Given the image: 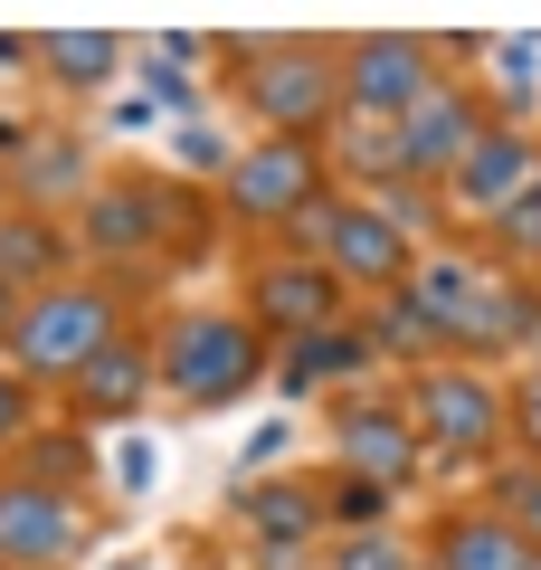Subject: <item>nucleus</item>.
<instances>
[{
	"mask_svg": "<svg viewBox=\"0 0 541 570\" xmlns=\"http://www.w3.org/2000/svg\"><path fill=\"white\" fill-rule=\"evenodd\" d=\"M161 381L180 390V400H238L247 381H257V333L228 324V314H200V324H180L171 343H161Z\"/></svg>",
	"mask_w": 541,
	"mask_h": 570,
	"instance_id": "nucleus-1",
	"label": "nucleus"
},
{
	"mask_svg": "<svg viewBox=\"0 0 541 570\" xmlns=\"http://www.w3.org/2000/svg\"><path fill=\"white\" fill-rule=\"evenodd\" d=\"M10 343H20L29 371H67V381H77V371L115 343V305H105V295H77V285H58V295L29 305V324L10 333Z\"/></svg>",
	"mask_w": 541,
	"mask_h": 570,
	"instance_id": "nucleus-2",
	"label": "nucleus"
},
{
	"mask_svg": "<svg viewBox=\"0 0 541 570\" xmlns=\"http://www.w3.org/2000/svg\"><path fill=\"white\" fill-rule=\"evenodd\" d=\"M333 96H342V77L314 58V48H257V58H247V105H257L266 124H285V134L314 124Z\"/></svg>",
	"mask_w": 541,
	"mask_h": 570,
	"instance_id": "nucleus-3",
	"label": "nucleus"
},
{
	"mask_svg": "<svg viewBox=\"0 0 541 570\" xmlns=\"http://www.w3.org/2000/svg\"><path fill=\"white\" fill-rule=\"evenodd\" d=\"M342 96L361 105V115H419L427 96V48L419 39H361L352 58H342Z\"/></svg>",
	"mask_w": 541,
	"mask_h": 570,
	"instance_id": "nucleus-4",
	"label": "nucleus"
},
{
	"mask_svg": "<svg viewBox=\"0 0 541 570\" xmlns=\"http://www.w3.org/2000/svg\"><path fill=\"white\" fill-rule=\"evenodd\" d=\"M484 142V124H475V105L465 96H446V86H427L419 96V115L400 124V163L409 171H456L465 153Z\"/></svg>",
	"mask_w": 541,
	"mask_h": 570,
	"instance_id": "nucleus-5",
	"label": "nucleus"
},
{
	"mask_svg": "<svg viewBox=\"0 0 541 570\" xmlns=\"http://www.w3.org/2000/svg\"><path fill=\"white\" fill-rule=\"evenodd\" d=\"M0 551L10 561H67L77 551V513L48 485H0Z\"/></svg>",
	"mask_w": 541,
	"mask_h": 570,
	"instance_id": "nucleus-6",
	"label": "nucleus"
},
{
	"mask_svg": "<svg viewBox=\"0 0 541 570\" xmlns=\"http://www.w3.org/2000/svg\"><path fill=\"white\" fill-rule=\"evenodd\" d=\"M228 190H238L247 219H276V209L295 219V209L314 200V153H304V142H266V153H247V163H238V181H228Z\"/></svg>",
	"mask_w": 541,
	"mask_h": 570,
	"instance_id": "nucleus-7",
	"label": "nucleus"
},
{
	"mask_svg": "<svg viewBox=\"0 0 541 570\" xmlns=\"http://www.w3.org/2000/svg\"><path fill=\"white\" fill-rule=\"evenodd\" d=\"M419 428L437 448H484V438H494V390L465 381V371H437V381L419 390Z\"/></svg>",
	"mask_w": 541,
	"mask_h": 570,
	"instance_id": "nucleus-8",
	"label": "nucleus"
},
{
	"mask_svg": "<svg viewBox=\"0 0 541 570\" xmlns=\"http://www.w3.org/2000/svg\"><path fill=\"white\" fill-rule=\"evenodd\" d=\"M257 324H285V333H323L333 324V266H266L257 276Z\"/></svg>",
	"mask_w": 541,
	"mask_h": 570,
	"instance_id": "nucleus-9",
	"label": "nucleus"
},
{
	"mask_svg": "<svg viewBox=\"0 0 541 570\" xmlns=\"http://www.w3.org/2000/svg\"><path fill=\"white\" fill-rule=\"evenodd\" d=\"M342 456H352V475H371V485H409L419 438H409L390 409H342Z\"/></svg>",
	"mask_w": 541,
	"mask_h": 570,
	"instance_id": "nucleus-10",
	"label": "nucleus"
},
{
	"mask_svg": "<svg viewBox=\"0 0 541 570\" xmlns=\"http://www.w3.org/2000/svg\"><path fill=\"white\" fill-rule=\"evenodd\" d=\"M409 266V238L381 219V209H342V228H333V276H400Z\"/></svg>",
	"mask_w": 541,
	"mask_h": 570,
	"instance_id": "nucleus-11",
	"label": "nucleus"
},
{
	"mask_svg": "<svg viewBox=\"0 0 541 570\" xmlns=\"http://www.w3.org/2000/svg\"><path fill=\"white\" fill-rule=\"evenodd\" d=\"M522 171H532V153H522L513 134H484L475 153L456 163V200H465V209H503V200L522 190Z\"/></svg>",
	"mask_w": 541,
	"mask_h": 570,
	"instance_id": "nucleus-12",
	"label": "nucleus"
},
{
	"mask_svg": "<svg viewBox=\"0 0 541 570\" xmlns=\"http://www.w3.org/2000/svg\"><path fill=\"white\" fill-rule=\"evenodd\" d=\"M437 570H532V551H522V532H513V523L475 513V523H446Z\"/></svg>",
	"mask_w": 541,
	"mask_h": 570,
	"instance_id": "nucleus-13",
	"label": "nucleus"
},
{
	"mask_svg": "<svg viewBox=\"0 0 541 570\" xmlns=\"http://www.w3.org/2000/svg\"><path fill=\"white\" fill-rule=\"evenodd\" d=\"M77 400L96 409V419H124V409L142 400V352H124V343H105L96 362L77 371Z\"/></svg>",
	"mask_w": 541,
	"mask_h": 570,
	"instance_id": "nucleus-14",
	"label": "nucleus"
},
{
	"mask_svg": "<svg viewBox=\"0 0 541 570\" xmlns=\"http://www.w3.org/2000/svg\"><path fill=\"white\" fill-rule=\"evenodd\" d=\"M48 266H58V238H48L39 219H10V228H0V295H10V285H39Z\"/></svg>",
	"mask_w": 541,
	"mask_h": 570,
	"instance_id": "nucleus-15",
	"label": "nucleus"
},
{
	"mask_svg": "<svg viewBox=\"0 0 541 570\" xmlns=\"http://www.w3.org/2000/svg\"><path fill=\"white\" fill-rule=\"evenodd\" d=\"M352 362H361V343H352V333H304V343L285 352V390L323 381V371H352Z\"/></svg>",
	"mask_w": 541,
	"mask_h": 570,
	"instance_id": "nucleus-16",
	"label": "nucleus"
},
{
	"mask_svg": "<svg viewBox=\"0 0 541 570\" xmlns=\"http://www.w3.org/2000/svg\"><path fill=\"white\" fill-rule=\"evenodd\" d=\"M48 67H58L67 86H96L105 67H115V39H105V29H86V39H48Z\"/></svg>",
	"mask_w": 541,
	"mask_h": 570,
	"instance_id": "nucleus-17",
	"label": "nucleus"
},
{
	"mask_svg": "<svg viewBox=\"0 0 541 570\" xmlns=\"http://www.w3.org/2000/svg\"><path fill=\"white\" fill-rule=\"evenodd\" d=\"M247 513H257V532H266V542H276V551H295V532L314 523V504H304V494H257V504H247Z\"/></svg>",
	"mask_w": 541,
	"mask_h": 570,
	"instance_id": "nucleus-18",
	"label": "nucleus"
},
{
	"mask_svg": "<svg viewBox=\"0 0 541 570\" xmlns=\"http://www.w3.org/2000/svg\"><path fill=\"white\" fill-rule=\"evenodd\" d=\"M86 228H96L105 247H134V238H142V200H105V209H96Z\"/></svg>",
	"mask_w": 541,
	"mask_h": 570,
	"instance_id": "nucleus-19",
	"label": "nucleus"
},
{
	"mask_svg": "<svg viewBox=\"0 0 541 570\" xmlns=\"http://www.w3.org/2000/svg\"><path fill=\"white\" fill-rule=\"evenodd\" d=\"M333 228H342L333 200H304V209H295V238H304V247H333Z\"/></svg>",
	"mask_w": 541,
	"mask_h": 570,
	"instance_id": "nucleus-20",
	"label": "nucleus"
},
{
	"mask_svg": "<svg viewBox=\"0 0 541 570\" xmlns=\"http://www.w3.org/2000/svg\"><path fill=\"white\" fill-rule=\"evenodd\" d=\"M342 570H409V561H400V551H390V542H371V532H361V542L342 551Z\"/></svg>",
	"mask_w": 541,
	"mask_h": 570,
	"instance_id": "nucleus-21",
	"label": "nucleus"
},
{
	"mask_svg": "<svg viewBox=\"0 0 541 570\" xmlns=\"http://www.w3.org/2000/svg\"><path fill=\"white\" fill-rule=\"evenodd\" d=\"M503 494H513V513H522V532H532V542H541V475H513V485H503Z\"/></svg>",
	"mask_w": 541,
	"mask_h": 570,
	"instance_id": "nucleus-22",
	"label": "nucleus"
},
{
	"mask_svg": "<svg viewBox=\"0 0 541 570\" xmlns=\"http://www.w3.org/2000/svg\"><path fill=\"white\" fill-rule=\"evenodd\" d=\"M20 428H29V390L0 381V438H20Z\"/></svg>",
	"mask_w": 541,
	"mask_h": 570,
	"instance_id": "nucleus-23",
	"label": "nucleus"
},
{
	"mask_svg": "<svg viewBox=\"0 0 541 570\" xmlns=\"http://www.w3.org/2000/svg\"><path fill=\"white\" fill-rule=\"evenodd\" d=\"M513 238H532V247H541V209H513Z\"/></svg>",
	"mask_w": 541,
	"mask_h": 570,
	"instance_id": "nucleus-24",
	"label": "nucleus"
},
{
	"mask_svg": "<svg viewBox=\"0 0 541 570\" xmlns=\"http://www.w3.org/2000/svg\"><path fill=\"white\" fill-rule=\"evenodd\" d=\"M20 58H29V48H20V39H0V67H20Z\"/></svg>",
	"mask_w": 541,
	"mask_h": 570,
	"instance_id": "nucleus-25",
	"label": "nucleus"
},
{
	"mask_svg": "<svg viewBox=\"0 0 541 570\" xmlns=\"http://www.w3.org/2000/svg\"><path fill=\"white\" fill-rule=\"evenodd\" d=\"M522 419H532V448H541V400H532V409H522Z\"/></svg>",
	"mask_w": 541,
	"mask_h": 570,
	"instance_id": "nucleus-26",
	"label": "nucleus"
},
{
	"mask_svg": "<svg viewBox=\"0 0 541 570\" xmlns=\"http://www.w3.org/2000/svg\"><path fill=\"white\" fill-rule=\"evenodd\" d=\"M0 333H20V324H10V295H0Z\"/></svg>",
	"mask_w": 541,
	"mask_h": 570,
	"instance_id": "nucleus-27",
	"label": "nucleus"
},
{
	"mask_svg": "<svg viewBox=\"0 0 541 570\" xmlns=\"http://www.w3.org/2000/svg\"><path fill=\"white\" fill-rule=\"evenodd\" d=\"M532 570H541V551H532Z\"/></svg>",
	"mask_w": 541,
	"mask_h": 570,
	"instance_id": "nucleus-28",
	"label": "nucleus"
}]
</instances>
